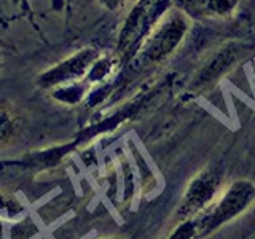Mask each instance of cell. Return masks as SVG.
<instances>
[{
    "instance_id": "6da1fadb",
    "label": "cell",
    "mask_w": 255,
    "mask_h": 239,
    "mask_svg": "<svg viewBox=\"0 0 255 239\" xmlns=\"http://www.w3.org/2000/svg\"><path fill=\"white\" fill-rule=\"evenodd\" d=\"M171 0H137L131 13L126 16L118 35L117 54L122 59H132L142 43L169 11Z\"/></svg>"
},
{
    "instance_id": "7a4b0ae2",
    "label": "cell",
    "mask_w": 255,
    "mask_h": 239,
    "mask_svg": "<svg viewBox=\"0 0 255 239\" xmlns=\"http://www.w3.org/2000/svg\"><path fill=\"white\" fill-rule=\"evenodd\" d=\"M188 29L190 19L185 13L179 10L167 11L142 43L140 50L132 58L134 62L140 67H147L166 61L179 48Z\"/></svg>"
},
{
    "instance_id": "3957f363",
    "label": "cell",
    "mask_w": 255,
    "mask_h": 239,
    "mask_svg": "<svg viewBox=\"0 0 255 239\" xmlns=\"http://www.w3.org/2000/svg\"><path fill=\"white\" fill-rule=\"evenodd\" d=\"M255 201V185L251 180H236L207 209L196 215L199 236H207L246 212Z\"/></svg>"
},
{
    "instance_id": "277c9868",
    "label": "cell",
    "mask_w": 255,
    "mask_h": 239,
    "mask_svg": "<svg viewBox=\"0 0 255 239\" xmlns=\"http://www.w3.org/2000/svg\"><path fill=\"white\" fill-rule=\"evenodd\" d=\"M99 58L101 54L96 48H83V50L75 51L69 58L56 62L54 66L42 72L37 77V86L51 91L59 86L82 82Z\"/></svg>"
},
{
    "instance_id": "5b68a950",
    "label": "cell",
    "mask_w": 255,
    "mask_h": 239,
    "mask_svg": "<svg viewBox=\"0 0 255 239\" xmlns=\"http://www.w3.org/2000/svg\"><path fill=\"white\" fill-rule=\"evenodd\" d=\"M220 188V175L214 169H204L191 179L182 198L175 217L180 222L196 217L209 207Z\"/></svg>"
},
{
    "instance_id": "8992f818",
    "label": "cell",
    "mask_w": 255,
    "mask_h": 239,
    "mask_svg": "<svg viewBox=\"0 0 255 239\" xmlns=\"http://www.w3.org/2000/svg\"><path fill=\"white\" fill-rule=\"evenodd\" d=\"M244 48L238 43H230L222 46L212 58L207 61L204 66L199 69L196 78L191 83V90L204 91L207 88L214 86L219 80L228 74V72L236 66V62L241 59Z\"/></svg>"
},
{
    "instance_id": "52a82bcc",
    "label": "cell",
    "mask_w": 255,
    "mask_h": 239,
    "mask_svg": "<svg viewBox=\"0 0 255 239\" xmlns=\"http://www.w3.org/2000/svg\"><path fill=\"white\" fill-rule=\"evenodd\" d=\"M183 10L206 18H228L239 5V0H179Z\"/></svg>"
},
{
    "instance_id": "ba28073f",
    "label": "cell",
    "mask_w": 255,
    "mask_h": 239,
    "mask_svg": "<svg viewBox=\"0 0 255 239\" xmlns=\"http://www.w3.org/2000/svg\"><path fill=\"white\" fill-rule=\"evenodd\" d=\"M22 118L11 104L0 102V148H5L19 137Z\"/></svg>"
},
{
    "instance_id": "9c48e42d",
    "label": "cell",
    "mask_w": 255,
    "mask_h": 239,
    "mask_svg": "<svg viewBox=\"0 0 255 239\" xmlns=\"http://www.w3.org/2000/svg\"><path fill=\"white\" fill-rule=\"evenodd\" d=\"M24 214V206L13 195L0 190V220H14Z\"/></svg>"
},
{
    "instance_id": "30bf717a",
    "label": "cell",
    "mask_w": 255,
    "mask_h": 239,
    "mask_svg": "<svg viewBox=\"0 0 255 239\" xmlns=\"http://www.w3.org/2000/svg\"><path fill=\"white\" fill-rule=\"evenodd\" d=\"M198 238L201 236H199V227L196 217L179 222L175 230L167 236V239H198Z\"/></svg>"
},
{
    "instance_id": "8fae6325",
    "label": "cell",
    "mask_w": 255,
    "mask_h": 239,
    "mask_svg": "<svg viewBox=\"0 0 255 239\" xmlns=\"http://www.w3.org/2000/svg\"><path fill=\"white\" fill-rule=\"evenodd\" d=\"M98 2L102 8H106V10L115 11V10H118V8H122L128 0H98Z\"/></svg>"
}]
</instances>
